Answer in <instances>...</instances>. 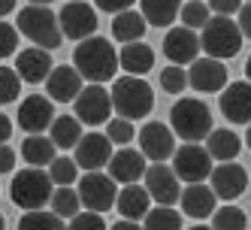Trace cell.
Wrapping results in <instances>:
<instances>
[{
  "label": "cell",
  "instance_id": "cell-1",
  "mask_svg": "<svg viewBox=\"0 0 251 230\" xmlns=\"http://www.w3.org/2000/svg\"><path fill=\"white\" fill-rule=\"evenodd\" d=\"M118 51L112 49L109 40L103 37H91L76 46V55H73V67L82 73V79H88L91 85H103V82H112L115 79V70H118Z\"/></svg>",
  "mask_w": 251,
  "mask_h": 230
},
{
  "label": "cell",
  "instance_id": "cell-2",
  "mask_svg": "<svg viewBox=\"0 0 251 230\" xmlns=\"http://www.w3.org/2000/svg\"><path fill=\"white\" fill-rule=\"evenodd\" d=\"M15 27H19L22 37H27L37 49H46V51L58 49L64 43V30H61L58 15L49 6H40V3H27L25 9H19Z\"/></svg>",
  "mask_w": 251,
  "mask_h": 230
},
{
  "label": "cell",
  "instance_id": "cell-3",
  "mask_svg": "<svg viewBox=\"0 0 251 230\" xmlns=\"http://www.w3.org/2000/svg\"><path fill=\"white\" fill-rule=\"evenodd\" d=\"M109 94H112V106H115L118 118L136 121V118H146L154 109V91H151V85L142 76H121V79H115Z\"/></svg>",
  "mask_w": 251,
  "mask_h": 230
},
{
  "label": "cell",
  "instance_id": "cell-4",
  "mask_svg": "<svg viewBox=\"0 0 251 230\" xmlns=\"http://www.w3.org/2000/svg\"><path fill=\"white\" fill-rule=\"evenodd\" d=\"M170 121H173V133L182 136L185 143H200V139H209L212 128V112L203 100L197 97H182L173 103L170 109Z\"/></svg>",
  "mask_w": 251,
  "mask_h": 230
},
{
  "label": "cell",
  "instance_id": "cell-5",
  "mask_svg": "<svg viewBox=\"0 0 251 230\" xmlns=\"http://www.w3.org/2000/svg\"><path fill=\"white\" fill-rule=\"evenodd\" d=\"M51 176L49 170H40V167H33V170H19L12 176V185H9V197L12 203L25 209V212H37V209H46V203L51 200Z\"/></svg>",
  "mask_w": 251,
  "mask_h": 230
},
{
  "label": "cell",
  "instance_id": "cell-6",
  "mask_svg": "<svg viewBox=\"0 0 251 230\" xmlns=\"http://www.w3.org/2000/svg\"><path fill=\"white\" fill-rule=\"evenodd\" d=\"M200 43H203L206 58L227 61V58L239 55L242 30H239V25L233 19H227V15H215V19H209V25L200 30Z\"/></svg>",
  "mask_w": 251,
  "mask_h": 230
},
{
  "label": "cell",
  "instance_id": "cell-7",
  "mask_svg": "<svg viewBox=\"0 0 251 230\" xmlns=\"http://www.w3.org/2000/svg\"><path fill=\"white\" fill-rule=\"evenodd\" d=\"M173 170L176 176L182 182L188 185H200L206 182L215 164H212V154L206 152V146H197V143H185V146H178L176 154H173Z\"/></svg>",
  "mask_w": 251,
  "mask_h": 230
},
{
  "label": "cell",
  "instance_id": "cell-8",
  "mask_svg": "<svg viewBox=\"0 0 251 230\" xmlns=\"http://www.w3.org/2000/svg\"><path fill=\"white\" fill-rule=\"evenodd\" d=\"M118 182L112 179L109 173H85L79 179V197H82V206L88 212H106L118 203Z\"/></svg>",
  "mask_w": 251,
  "mask_h": 230
},
{
  "label": "cell",
  "instance_id": "cell-9",
  "mask_svg": "<svg viewBox=\"0 0 251 230\" xmlns=\"http://www.w3.org/2000/svg\"><path fill=\"white\" fill-rule=\"evenodd\" d=\"M58 22H61L64 37L76 40V43H85V40L97 37L94 33L97 30V9L82 3V0H70V3L58 12Z\"/></svg>",
  "mask_w": 251,
  "mask_h": 230
},
{
  "label": "cell",
  "instance_id": "cell-10",
  "mask_svg": "<svg viewBox=\"0 0 251 230\" xmlns=\"http://www.w3.org/2000/svg\"><path fill=\"white\" fill-rule=\"evenodd\" d=\"M112 112H115V106H112V94L106 91L103 85H88L85 91L76 97V118L82 121V125H109L112 121Z\"/></svg>",
  "mask_w": 251,
  "mask_h": 230
},
{
  "label": "cell",
  "instance_id": "cell-11",
  "mask_svg": "<svg viewBox=\"0 0 251 230\" xmlns=\"http://www.w3.org/2000/svg\"><path fill=\"white\" fill-rule=\"evenodd\" d=\"M139 152L149 157L151 164H164L167 157L176 154V143H173V130L164 121H149L139 133Z\"/></svg>",
  "mask_w": 251,
  "mask_h": 230
},
{
  "label": "cell",
  "instance_id": "cell-12",
  "mask_svg": "<svg viewBox=\"0 0 251 230\" xmlns=\"http://www.w3.org/2000/svg\"><path fill=\"white\" fill-rule=\"evenodd\" d=\"M178 176L167 164H151L146 170V188L151 194V200L157 206H173L176 200H182V188H178Z\"/></svg>",
  "mask_w": 251,
  "mask_h": 230
},
{
  "label": "cell",
  "instance_id": "cell-13",
  "mask_svg": "<svg viewBox=\"0 0 251 230\" xmlns=\"http://www.w3.org/2000/svg\"><path fill=\"white\" fill-rule=\"evenodd\" d=\"M188 82H191L194 91H203V94L224 91L230 85L227 82V67L218 58H197L188 70Z\"/></svg>",
  "mask_w": 251,
  "mask_h": 230
},
{
  "label": "cell",
  "instance_id": "cell-14",
  "mask_svg": "<svg viewBox=\"0 0 251 230\" xmlns=\"http://www.w3.org/2000/svg\"><path fill=\"white\" fill-rule=\"evenodd\" d=\"M200 51H203V43L191 27H173L164 33V55L170 58V64L176 67L194 64Z\"/></svg>",
  "mask_w": 251,
  "mask_h": 230
},
{
  "label": "cell",
  "instance_id": "cell-15",
  "mask_svg": "<svg viewBox=\"0 0 251 230\" xmlns=\"http://www.w3.org/2000/svg\"><path fill=\"white\" fill-rule=\"evenodd\" d=\"M112 143L106 133H85L82 143L76 146V164L79 170H88V173H100L103 167H109L112 161Z\"/></svg>",
  "mask_w": 251,
  "mask_h": 230
},
{
  "label": "cell",
  "instance_id": "cell-16",
  "mask_svg": "<svg viewBox=\"0 0 251 230\" xmlns=\"http://www.w3.org/2000/svg\"><path fill=\"white\" fill-rule=\"evenodd\" d=\"M221 115L233 125H251V82H230L221 91Z\"/></svg>",
  "mask_w": 251,
  "mask_h": 230
},
{
  "label": "cell",
  "instance_id": "cell-17",
  "mask_svg": "<svg viewBox=\"0 0 251 230\" xmlns=\"http://www.w3.org/2000/svg\"><path fill=\"white\" fill-rule=\"evenodd\" d=\"M209 182H212L215 197L236 200V197H242V191L248 188V173H245V167L230 161V164H218V167H215L212 176H209Z\"/></svg>",
  "mask_w": 251,
  "mask_h": 230
},
{
  "label": "cell",
  "instance_id": "cell-18",
  "mask_svg": "<svg viewBox=\"0 0 251 230\" xmlns=\"http://www.w3.org/2000/svg\"><path fill=\"white\" fill-rule=\"evenodd\" d=\"M109 176L118 185H136L139 179H146V154L136 152V149H118L109 161Z\"/></svg>",
  "mask_w": 251,
  "mask_h": 230
},
{
  "label": "cell",
  "instance_id": "cell-19",
  "mask_svg": "<svg viewBox=\"0 0 251 230\" xmlns=\"http://www.w3.org/2000/svg\"><path fill=\"white\" fill-rule=\"evenodd\" d=\"M51 100L40 97V94H30L27 100L19 103V125L27 136H37L46 128H51Z\"/></svg>",
  "mask_w": 251,
  "mask_h": 230
},
{
  "label": "cell",
  "instance_id": "cell-20",
  "mask_svg": "<svg viewBox=\"0 0 251 230\" xmlns=\"http://www.w3.org/2000/svg\"><path fill=\"white\" fill-rule=\"evenodd\" d=\"M46 88H49V97L58 100V103H73L85 88H82V73L70 64H61L51 70V76L46 79Z\"/></svg>",
  "mask_w": 251,
  "mask_h": 230
},
{
  "label": "cell",
  "instance_id": "cell-21",
  "mask_svg": "<svg viewBox=\"0 0 251 230\" xmlns=\"http://www.w3.org/2000/svg\"><path fill=\"white\" fill-rule=\"evenodd\" d=\"M15 73L22 76V82L40 85L51 76V58L46 49H22L15 55Z\"/></svg>",
  "mask_w": 251,
  "mask_h": 230
},
{
  "label": "cell",
  "instance_id": "cell-22",
  "mask_svg": "<svg viewBox=\"0 0 251 230\" xmlns=\"http://www.w3.org/2000/svg\"><path fill=\"white\" fill-rule=\"evenodd\" d=\"M215 191H212V185H188V188H182V212L188 218H212L215 215Z\"/></svg>",
  "mask_w": 251,
  "mask_h": 230
},
{
  "label": "cell",
  "instance_id": "cell-23",
  "mask_svg": "<svg viewBox=\"0 0 251 230\" xmlns=\"http://www.w3.org/2000/svg\"><path fill=\"white\" fill-rule=\"evenodd\" d=\"M149 203H151V194L146 185H124L118 191V212H121V218H127V221H136V218H146L149 215Z\"/></svg>",
  "mask_w": 251,
  "mask_h": 230
},
{
  "label": "cell",
  "instance_id": "cell-24",
  "mask_svg": "<svg viewBox=\"0 0 251 230\" xmlns=\"http://www.w3.org/2000/svg\"><path fill=\"white\" fill-rule=\"evenodd\" d=\"M146 27H149L146 15L127 9V12H118L115 19H112V37H115L118 43H124V46H130V43H139V40H142Z\"/></svg>",
  "mask_w": 251,
  "mask_h": 230
},
{
  "label": "cell",
  "instance_id": "cell-25",
  "mask_svg": "<svg viewBox=\"0 0 251 230\" xmlns=\"http://www.w3.org/2000/svg\"><path fill=\"white\" fill-rule=\"evenodd\" d=\"M239 149H242V139L227 128L212 130L209 139H206V152L212 154V161H218V164H230L233 157L239 154Z\"/></svg>",
  "mask_w": 251,
  "mask_h": 230
},
{
  "label": "cell",
  "instance_id": "cell-26",
  "mask_svg": "<svg viewBox=\"0 0 251 230\" xmlns=\"http://www.w3.org/2000/svg\"><path fill=\"white\" fill-rule=\"evenodd\" d=\"M55 152H58V146L51 143V136H43V133L27 136L25 146H22V157L30 167H51V161L58 157Z\"/></svg>",
  "mask_w": 251,
  "mask_h": 230
},
{
  "label": "cell",
  "instance_id": "cell-27",
  "mask_svg": "<svg viewBox=\"0 0 251 230\" xmlns=\"http://www.w3.org/2000/svg\"><path fill=\"white\" fill-rule=\"evenodd\" d=\"M142 6V15H146V22L154 25V27H167L178 19V12H182V0H139Z\"/></svg>",
  "mask_w": 251,
  "mask_h": 230
},
{
  "label": "cell",
  "instance_id": "cell-28",
  "mask_svg": "<svg viewBox=\"0 0 251 230\" xmlns=\"http://www.w3.org/2000/svg\"><path fill=\"white\" fill-rule=\"evenodd\" d=\"M118 61H121L124 70H127V76H142V73H149V70H151L154 51H151L146 43H130V46L121 49Z\"/></svg>",
  "mask_w": 251,
  "mask_h": 230
},
{
  "label": "cell",
  "instance_id": "cell-29",
  "mask_svg": "<svg viewBox=\"0 0 251 230\" xmlns=\"http://www.w3.org/2000/svg\"><path fill=\"white\" fill-rule=\"evenodd\" d=\"M82 121L76 115H58L51 121V143L58 149H76L82 143Z\"/></svg>",
  "mask_w": 251,
  "mask_h": 230
},
{
  "label": "cell",
  "instance_id": "cell-30",
  "mask_svg": "<svg viewBox=\"0 0 251 230\" xmlns=\"http://www.w3.org/2000/svg\"><path fill=\"white\" fill-rule=\"evenodd\" d=\"M185 218L182 212H176L173 206H154L149 215H146V230H182Z\"/></svg>",
  "mask_w": 251,
  "mask_h": 230
},
{
  "label": "cell",
  "instance_id": "cell-31",
  "mask_svg": "<svg viewBox=\"0 0 251 230\" xmlns=\"http://www.w3.org/2000/svg\"><path fill=\"white\" fill-rule=\"evenodd\" d=\"M19 230H67V224H64L61 215H55V212L37 209V212H25L19 218Z\"/></svg>",
  "mask_w": 251,
  "mask_h": 230
},
{
  "label": "cell",
  "instance_id": "cell-32",
  "mask_svg": "<svg viewBox=\"0 0 251 230\" xmlns=\"http://www.w3.org/2000/svg\"><path fill=\"white\" fill-rule=\"evenodd\" d=\"M79 209H82L79 191H73V188H58L55 194H51V212H55V215L73 221L79 215Z\"/></svg>",
  "mask_w": 251,
  "mask_h": 230
},
{
  "label": "cell",
  "instance_id": "cell-33",
  "mask_svg": "<svg viewBox=\"0 0 251 230\" xmlns=\"http://www.w3.org/2000/svg\"><path fill=\"white\" fill-rule=\"evenodd\" d=\"M209 3H203V0H188V3L182 6V12H178V19H182V27H191V30H203L209 25Z\"/></svg>",
  "mask_w": 251,
  "mask_h": 230
},
{
  "label": "cell",
  "instance_id": "cell-34",
  "mask_svg": "<svg viewBox=\"0 0 251 230\" xmlns=\"http://www.w3.org/2000/svg\"><path fill=\"white\" fill-rule=\"evenodd\" d=\"M49 176H51V182H55L58 188H70L76 182V176H79V164H76V157H55L49 167Z\"/></svg>",
  "mask_w": 251,
  "mask_h": 230
},
{
  "label": "cell",
  "instance_id": "cell-35",
  "mask_svg": "<svg viewBox=\"0 0 251 230\" xmlns=\"http://www.w3.org/2000/svg\"><path fill=\"white\" fill-rule=\"evenodd\" d=\"M245 224H248V218L239 206H221V209H215V215H212L215 230H245Z\"/></svg>",
  "mask_w": 251,
  "mask_h": 230
},
{
  "label": "cell",
  "instance_id": "cell-36",
  "mask_svg": "<svg viewBox=\"0 0 251 230\" xmlns=\"http://www.w3.org/2000/svg\"><path fill=\"white\" fill-rule=\"evenodd\" d=\"M188 85H191L188 82V70L176 67V64H170V67L160 70V88H164L167 94H182Z\"/></svg>",
  "mask_w": 251,
  "mask_h": 230
},
{
  "label": "cell",
  "instance_id": "cell-37",
  "mask_svg": "<svg viewBox=\"0 0 251 230\" xmlns=\"http://www.w3.org/2000/svg\"><path fill=\"white\" fill-rule=\"evenodd\" d=\"M22 91V76L12 67H0V106L12 103Z\"/></svg>",
  "mask_w": 251,
  "mask_h": 230
},
{
  "label": "cell",
  "instance_id": "cell-38",
  "mask_svg": "<svg viewBox=\"0 0 251 230\" xmlns=\"http://www.w3.org/2000/svg\"><path fill=\"white\" fill-rule=\"evenodd\" d=\"M106 136H109V143L112 146H127L130 139L136 136V130H133V121H127V118H112L109 125H106Z\"/></svg>",
  "mask_w": 251,
  "mask_h": 230
},
{
  "label": "cell",
  "instance_id": "cell-39",
  "mask_svg": "<svg viewBox=\"0 0 251 230\" xmlns=\"http://www.w3.org/2000/svg\"><path fill=\"white\" fill-rule=\"evenodd\" d=\"M15 49H19V27H12L0 19V61L15 55Z\"/></svg>",
  "mask_w": 251,
  "mask_h": 230
},
{
  "label": "cell",
  "instance_id": "cell-40",
  "mask_svg": "<svg viewBox=\"0 0 251 230\" xmlns=\"http://www.w3.org/2000/svg\"><path fill=\"white\" fill-rule=\"evenodd\" d=\"M67 230H106V221L97 212H79V215L67 224Z\"/></svg>",
  "mask_w": 251,
  "mask_h": 230
},
{
  "label": "cell",
  "instance_id": "cell-41",
  "mask_svg": "<svg viewBox=\"0 0 251 230\" xmlns=\"http://www.w3.org/2000/svg\"><path fill=\"white\" fill-rule=\"evenodd\" d=\"M209 9L215 12V15H230L236 12L239 15V9H242V0H209Z\"/></svg>",
  "mask_w": 251,
  "mask_h": 230
},
{
  "label": "cell",
  "instance_id": "cell-42",
  "mask_svg": "<svg viewBox=\"0 0 251 230\" xmlns=\"http://www.w3.org/2000/svg\"><path fill=\"white\" fill-rule=\"evenodd\" d=\"M133 3H136V0H94V6H97L100 12H112V15L127 12Z\"/></svg>",
  "mask_w": 251,
  "mask_h": 230
},
{
  "label": "cell",
  "instance_id": "cell-43",
  "mask_svg": "<svg viewBox=\"0 0 251 230\" xmlns=\"http://www.w3.org/2000/svg\"><path fill=\"white\" fill-rule=\"evenodd\" d=\"M236 25H239V30H242V37L251 40V0L239 9V22H236Z\"/></svg>",
  "mask_w": 251,
  "mask_h": 230
},
{
  "label": "cell",
  "instance_id": "cell-44",
  "mask_svg": "<svg viewBox=\"0 0 251 230\" xmlns=\"http://www.w3.org/2000/svg\"><path fill=\"white\" fill-rule=\"evenodd\" d=\"M15 170V152L9 146H0V173H12Z\"/></svg>",
  "mask_w": 251,
  "mask_h": 230
},
{
  "label": "cell",
  "instance_id": "cell-45",
  "mask_svg": "<svg viewBox=\"0 0 251 230\" xmlns=\"http://www.w3.org/2000/svg\"><path fill=\"white\" fill-rule=\"evenodd\" d=\"M9 136H12V121H9L3 112H0V146H6Z\"/></svg>",
  "mask_w": 251,
  "mask_h": 230
},
{
  "label": "cell",
  "instance_id": "cell-46",
  "mask_svg": "<svg viewBox=\"0 0 251 230\" xmlns=\"http://www.w3.org/2000/svg\"><path fill=\"white\" fill-rule=\"evenodd\" d=\"M109 230H146V227H139L136 221H127V218H124V221H118V224H112Z\"/></svg>",
  "mask_w": 251,
  "mask_h": 230
},
{
  "label": "cell",
  "instance_id": "cell-47",
  "mask_svg": "<svg viewBox=\"0 0 251 230\" xmlns=\"http://www.w3.org/2000/svg\"><path fill=\"white\" fill-rule=\"evenodd\" d=\"M15 9V0H0V19H3V15H9Z\"/></svg>",
  "mask_w": 251,
  "mask_h": 230
},
{
  "label": "cell",
  "instance_id": "cell-48",
  "mask_svg": "<svg viewBox=\"0 0 251 230\" xmlns=\"http://www.w3.org/2000/svg\"><path fill=\"white\" fill-rule=\"evenodd\" d=\"M188 230H215V227H209V224H194V227H188Z\"/></svg>",
  "mask_w": 251,
  "mask_h": 230
},
{
  "label": "cell",
  "instance_id": "cell-49",
  "mask_svg": "<svg viewBox=\"0 0 251 230\" xmlns=\"http://www.w3.org/2000/svg\"><path fill=\"white\" fill-rule=\"evenodd\" d=\"M245 143H248V149H251V125H248V130H245Z\"/></svg>",
  "mask_w": 251,
  "mask_h": 230
},
{
  "label": "cell",
  "instance_id": "cell-50",
  "mask_svg": "<svg viewBox=\"0 0 251 230\" xmlns=\"http://www.w3.org/2000/svg\"><path fill=\"white\" fill-rule=\"evenodd\" d=\"M245 76H248V82H251V58H248V64H245Z\"/></svg>",
  "mask_w": 251,
  "mask_h": 230
},
{
  "label": "cell",
  "instance_id": "cell-51",
  "mask_svg": "<svg viewBox=\"0 0 251 230\" xmlns=\"http://www.w3.org/2000/svg\"><path fill=\"white\" fill-rule=\"evenodd\" d=\"M30 3H40V6H49V0H30Z\"/></svg>",
  "mask_w": 251,
  "mask_h": 230
},
{
  "label": "cell",
  "instance_id": "cell-52",
  "mask_svg": "<svg viewBox=\"0 0 251 230\" xmlns=\"http://www.w3.org/2000/svg\"><path fill=\"white\" fill-rule=\"evenodd\" d=\"M0 230H6V221H3V215H0Z\"/></svg>",
  "mask_w": 251,
  "mask_h": 230
}]
</instances>
